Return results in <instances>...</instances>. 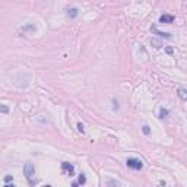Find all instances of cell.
<instances>
[{
	"instance_id": "1",
	"label": "cell",
	"mask_w": 187,
	"mask_h": 187,
	"mask_svg": "<svg viewBox=\"0 0 187 187\" xmlns=\"http://www.w3.org/2000/svg\"><path fill=\"white\" fill-rule=\"evenodd\" d=\"M24 174H25L28 183H29L31 186H34V184H35V168H34V165H32L31 162L25 164V167H24Z\"/></svg>"
},
{
	"instance_id": "2",
	"label": "cell",
	"mask_w": 187,
	"mask_h": 187,
	"mask_svg": "<svg viewBox=\"0 0 187 187\" xmlns=\"http://www.w3.org/2000/svg\"><path fill=\"white\" fill-rule=\"evenodd\" d=\"M126 164H127L129 168L136 170V171H139V170L143 168V162H142L140 159H137V158H129V159L126 161Z\"/></svg>"
},
{
	"instance_id": "3",
	"label": "cell",
	"mask_w": 187,
	"mask_h": 187,
	"mask_svg": "<svg viewBox=\"0 0 187 187\" xmlns=\"http://www.w3.org/2000/svg\"><path fill=\"white\" fill-rule=\"evenodd\" d=\"M61 168H63V171H64L67 175H73V172H75V167H73L72 164H69V162H63V164H61Z\"/></svg>"
},
{
	"instance_id": "4",
	"label": "cell",
	"mask_w": 187,
	"mask_h": 187,
	"mask_svg": "<svg viewBox=\"0 0 187 187\" xmlns=\"http://www.w3.org/2000/svg\"><path fill=\"white\" fill-rule=\"evenodd\" d=\"M151 31H152L154 34H156L158 37H161V38H165V40H170V38H171V34H168V32H161V31H158L156 27H151Z\"/></svg>"
},
{
	"instance_id": "5",
	"label": "cell",
	"mask_w": 187,
	"mask_h": 187,
	"mask_svg": "<svg viewBox=\"0 0 187 187\" xmlns=\"http://www.w3.org/2000/svg\"><path fill=\"white\" fill-rule=\"evenodd\" d=\"M174 22V16L172 15H161L159 16V24H172Z\"/></svg>"
},
{
	"instance_id": "6",
	"label": "cell",
	"mask_w": 187,
	"mask_h": 187,
	"mask_svg": "<svg viewBox=\"0 0 187 187\" xmlns=\"http://www.w3.org/2000/svg\"><path fill=\"white\" fill-rule=\"evenodd\" d=\"M177 92H178V97H180V100H181V101H187V89L180 88Z\"/></svg>"
},
{
	"instance_id": "7",
	"label": "cell",
	"mask_w": 187,
	"mask_h": 187,
	"mask_svg": "<svg viewBox=\"0 0 187 187\" xmlns=\"http://www.w3.org/2000/svg\"><path fill=\"white\" fill-rule=\"evenodd\" d=\"M77 12H79V10H77L76 8H70V9H67V16H69V18H76V16H77Z\"/></svg>"
},
{
	"instance_id": "8",
	"label": "cell",
	"mask_w": 187,
	"mask_h": 187,
	"mask_svg": "<svg viewBox=\"0 0 187 187\" xmlns=\"http://www.w3.org/2000/svg\"><path fill=\"white\" fill-rule=\"evenodd\" d=\"M167 116H168V110H165V108H161V110H159V117H161V119H165Z\"/></svg>"
},
{
	"instance_id": "9",
	"label": "cell",
	"mask_w": 187,
	"mask_h": 187,
	"mask_svg": "<svg viewBox=\"0 0 187 187\" xmlns=\"http://www.w3.org/2000/svg\"><path fill=\"white\" fill-rule=\"evenodd\" d=\"M85 183H86V177H85V174H79L77 184H85Z\"/></svg>"
},
{
	"instance_id": "10",
	"label": "cell",
	"mask_w": 187,
	"mask_h": 187,
	"mask_svg": "<svg viewBox=\"0 0 187 187\" xmlns=\"http://www.w3.org/2000/svg\"><path fill=\"white\" fill-rule=\"evenodd\" d=\"M142 130H143V133H145V135H149V133H151V127H149L148 124H145V126L142 127Z\"/></svg>"
},
{
	"instance_id": "11",
	"label": "cell",
	"mask_w": 187,
	"mask_h": 187,
	"mask_svg": "<svg viewBox=\"0 0 187 187\" xmlns=\"http://www.w3.org/2000/svg\"><path fill=\"white\" fill-rule=\"evenodd\" d=\"M77 129H79V132H80V133H85V130H83V124H82V123H79V124H77Z\"/></svg>"
},
{
	"instance_id": "12",
	"label": "cell",
	"mask_w": 187,
	"mask_h": 187,
	"mask_svg": "<svg viewBox=\"0 0 187 187\" xmlns=\"http://www.w3.org/2000/svg\"><path fill=\"white\" fill-rule=\"evenodd\" d=\"M2 113H3V114L8 113V107H6V105H2Z\"/></svg>"
},
{
	"instance_id": "13",
	"label": "cell",
	"mask_w": 187,
	"mask_h": 187,
	"mask_svg": "<svg viewBox=\"0 0 187 187\" xmlns=\"http://www.w3.org/2000/svg\"><path fill=\"white\" fill-rule=\"evenodd\" d=\"M165 51H167L168 54H172V48H170V47H167V48H165Z\"/></svg>"
},
{
	"instance_id": "14",
	"label": "cell",
	"mask_w": 187,
	"mask_h": 187,
	"mask_svg": "<svg viewBox=\"0 0 187 187\" xmlns=\"http://www.w3.org/2000/svg\"><path fill=\"white\" fill-rule=\"evenodd\" d=\"M10 180H12V175H8V177L5 178V181H6V183H8V181H10Z\"/></svg>"
}]
</instances>
